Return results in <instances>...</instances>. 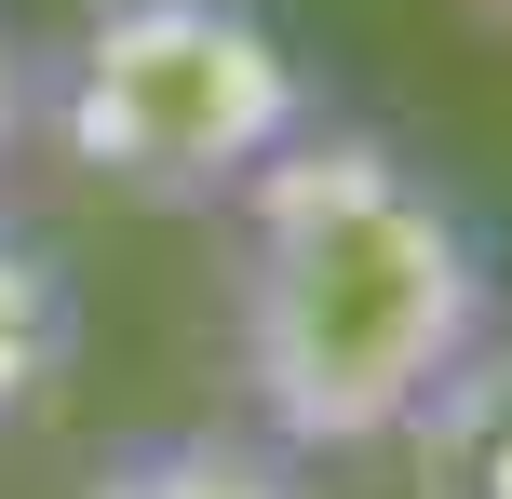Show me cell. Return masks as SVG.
Returning a JSON list of instances; mask_svg holds the SVG:
<instances>
[{"label":"cell","instance_id":"cell-4","mask_svg":"<svg viewBox=\"0 0 512 499\" xmlns=\"http://www.w3.org/2000/svg\"><path fill=\"white\" fill-rule=\"evenodd\" d=\"M81 499H310V486L256 432H135L81 473Z\"/></svg>","mask_w":512,"mask_h":499},{"label":"cell","instance_id":"cell-7","mask_svg":"<svg viewBox=\"0 0 512 499\" xmlns=\"http://www.w3.org/2000/svg\"><path fill=\"white\" fill-rule=\"evenodd\" d=\"M486 14H499V41H512V0H486Z\"/></svg>","mask_w":512,"mask_h":499},{"label":"cell","instance_id":"cell-3","mask_svg":"<svg viewBox=\"0 0 512 499\" xmlns=\"http://www.w3.org/2000/svg\"><path fill=\"white\" fill-rule=\"evenodd\" d=\"M68 365H81V284H68V257L41 230L0 216V432L41 419Z\"/></svg>","mask_w":512,"mask_h":499},{"label":"cell","instance_id":"cell-5","mask_svg":"<svg viewBox=\"0 0 512 499\" xmlns=\"http://www.w3.org/2000/svg\"><path fill=\"white\" fill-rule=\"evenodd\" d=\"M432 459V499H512V338H486L459 365V392L405 432Z\"/></svg>","mask_w":512,"mask_h":499},{"label":"cell","instance_id":"cell-6","mask_svg":"<svg viewBox=\"0 0 512 499\" xmlns=\"http://www.w3.org/2000/svg\"><path fill=\"white\" fill-rule=\"evenodd\" d=\"M27 135H41V54H27L14 27H0V162H14Z\"/></svg>","mask_w":512,"mask_h":499},{"label":"cell","instance_id":"cell-2","mask_svg":"<svg viewBox=\"0 0 512 499\" xmlns=\"http://www.w3.org/2000/svg\"><path fill=\"white\" fill-rule=\"evenodd\" d=\"M310 122V68L256 0H81L41 54V135L149 216L243 203Z\"/></svg>","mask_w":512,"mask_h":499},{"label":"cell","instance_id":"cell-1","mask_svg":"<svg viewBox=\"0 0 512 499\" xmlns=\"http://www.w3.org/2000/svg\"><path fill=\"white\" fill-rule=\"evenodd\" d=\"M230 257V351L270 459H364L405 446L459 365L499 338V257L391 135L310 122L243 189Z\"/></svg>","mask_w":512,"mask_h":499}]
</instances>
